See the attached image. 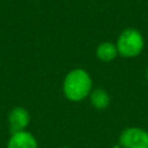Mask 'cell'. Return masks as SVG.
<instances>
[{"instance_id": "1", "label": "cell", "mask_w": 148, "mask_h": 148, "mask_svg": "<svg viewBox=\"0 0 148 148\" xmlns=\"http://www.w3.org/2000/svg\"><path fill=\"white\" fill-rule=\"evenodd\" d=\"M92 90V80L90 74L83 68L69 71L62 83L65 97L71 102H80L88 97Z\"/></svg>"}, {"instance_id": "2", "label": "cell", "mask_w": 148, "mask_h": 148, "mask_svg": "<svg viewBox=\"0 0 148 148\" xmlns=\"http://www.w3.org/2000/svg\"><path fill=\"white\" fill-rule=\"evenodd\" d=\"M118 54L125 58H134L139 56L145 46V39L142 34L134 28L124 29L116 42Z\"/></svg>"}, {"instance_id": "3", "label": "cell", "mask_w": 148, "mask_h": 148, "mask_svg": "<svg viewBox=\"0 0 148 148\" xmlns=\"http://www.w3.org/2000/svg\"><path fill=\"white\" fill-rule=\"evenodd\" d=\"M123 148H148V131L140 127H127L119 135Z\"/></svg>"}, {"instance_id": "4", "label": "cell", "mask_w": 148, "mask_h": 148, "mask_svg": "<svg viewBox=\"0 0 148 148\" xmlns=\"http://www.w3.org/2000/svg\"><path fill=\"white\" fill-rule=\"evenodd\" d=\"M30 121V114L27 109L22 106H15L8 114V125L12 134L25 131Z\"/></svg>"}, {"instance_id": "5", "label": "cell", "mask_w": 148, "mask_h": 148, "mask_svg": "<svg viewBox=\"0 0 148 148\" xmlns=\"http://www.w3.org/2000/svg\"><path fill=\"white\" fill-rule=\"evenodd\" d=\"M7 148H38V143L30 132L22 131L10 135Z\"/></svg>"}, {"instance_id": "6", "label": "cell", "mask_w": 148, "mask_h": 148, "mask_svg": "<svg viewBox=\"0 0 148 148\" xmlns=\"http://www.w3.org/2000/svg\"><path fill=\"white\" fill-rule=\"evenodd\" d=\"M118 56V50L116 44L111 42H103L96 47V57L103 62H110Z\"/></svg>"}, {"instance_id": "7", "label": "cell", "mask_w": 148, "mask_h": 148, "mask_svg": "<svg viewBox=\"0 0 148 148\" xmlns=\"http://www.w3.org/2000/svg\"><path fill=\"white\" fill-rule=\"evenodd\" d=\"M90 103L91 105L97 109V110H104L109 106L111 99H110V95L108 94L106 90L102 89V88H97V89H94L91 90L90 95Z\"/></svg>"}, {"instance_id": "8", "label": "cell", "mask_w": 148, "mask_h": 148, "mask_svg": "<svg viewBox=\"0 0 148 148\" xmlns=\"http://www.w3.org/2000/svg\"><path fill=\"white\" fill-rule=\"evenodd\" d=\"M111 148H123V147H121L120 145H114V146H112Z\"/></svg>"}, {"instance_id": "9", "label": "cell", "mask_w": 148, "mask_h": 148, "mask_svg": "<svg viewBox=\"0 0 148 148\" xmlns=\"http://www.w3.org/2000/svg\"><path fill=\"white\" fill-rule=\"evenodd\" d=\"M146 75H147V80H148V68H147V73H146Z\"/></svg>"}, {"instance_id": "10", "label": "cell", "mask_w": 148, "mask_h": 148, "mask_svg": "<svg viewBox=\"0 0 148 148\" xmlns=\"http://www.w3.org/2000/svg\"><path fill=\"white\" fill-rule=\"evenodd\" d=\"M60 148H68V147H60Z\"/></svg>"}]
</instances>
